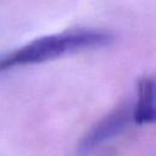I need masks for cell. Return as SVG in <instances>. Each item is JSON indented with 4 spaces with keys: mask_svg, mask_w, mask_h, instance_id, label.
Wrapping results in <instances>:
<instances>
[{
    "mask_svg": "<svg viewBox=\"0 0 156 156\" xmlns=\"http://www.w3.org/2000/svg\"><path fill=\"white\" fill-rule=\"evenodd\" d=\"M133 121L138 124L156 122V77H143L138 82Z\"/></svg>",
    "mask_w": 156,
    "mask_h": 156,
    "instance_id": "obj_3",
    "label": "cell"
},
{
    "mask_svg": "<svg viewBox=\"0 0 156 156\" xmlns=\"http://www.w3.org/2000/svg\"><path fill=\"white\" fill-rule=\"evenodd\" d=\"M112 40L113 35L110 32L91 28L66 30L58 34L41 37L0 55V73L15 67L41 63L67 54L102 48L112 43Z\"/></svg>",
    "mask_w": 156,
    "mask_h": 156,
    "instance_id": "obj_1",
    "label": "cell"
},
{
    "mask_svg": "<svg viewBox=\"0 0 156 156\" xmlns=\"http://www.w3.org/2000/svg\"><path fill=\"white\" fill-rule=\"evenodd\" d=\"M133 119V106L121 105L102 119H100L80 140L78 146L79 154H88L105 141L115 138L124 130Z\"/></svg>",
    "mask_w": 156,
    "mask_h": 156,
    "instance_id": "obj_2",
    "label": "cell"
}]
</instances>
